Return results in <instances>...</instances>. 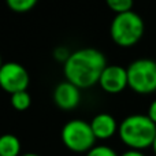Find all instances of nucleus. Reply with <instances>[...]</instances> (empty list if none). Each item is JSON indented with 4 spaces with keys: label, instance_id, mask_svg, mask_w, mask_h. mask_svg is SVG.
I'll use <instances>...</instances> for the list:
<instances>
[{
    "label": "nucleus",
    "instance_id": "1a4fd4ad",
    "mask_svg": "<svg viewBox=\"0 0 156 156\" xmlns=\"http://www.w3.org/2000/svg\"><path fill=\"white\" fill-rule=\"evenodd\" d=\"M90 127L93 130L96 138H110L111 136H114L118 130V123L116 119L114 118L111 114L108 112H99L92 118L90 121Z\"/></svg>",
    "mask_w": 156,
    "mask_h": 156
},
{
    "label": "nucleus",
    "instance_id": "dca6fc26",
    "mask_svg": "<svg viewBox=\"0 0 156 156\" xmlns=\"http://www.w3.org/2000/svg\"><path fill=\"white\" fill-rule=\"evenodd\" d=\"M147 115H148L149 118H151V121L156 125V99L151 103V104H149V107H148V114H147Z\"/></svg>",
    "mask_w": 156,
    "mask_h": 156
},
{
    "label": "nucleus",
    "instance_id": "9b49d317",
    "mask_svg": "<svg viewBox=\"0 0 156 156\" xmlns=\"http://www.w3.org/2000/svg\"><path fill=\"white\" fill-rule=\"evenodd\" d=\"M30 103H32V97H30V93L27 90L15 92V93L11 94V104L18 111L27 110L30 107Z\"/></svg>",
    "mask_w": 156,
    "mask_h": 156
},
{
    "label": "nucleus",
    "instance_id": "f257e3e1",
    "mask_svg": "<svg viewBox=\"0 0 156 156\" xmlns=\"http://www.w3.org/2000/svg\"><path fill=\"white\" fill-rule=\"evenodd\" d=\"M107 66L105 55L92 47L80 48L71 52L65 62L63 73L66 80L78 88H89L99 82L103 70Z\"/></svg>",
    "mask_w": 156,
    "mask_h": 156
},
{
    "label": "nucleus",
    "instance_id": "9d476101",
    "mask_svg": "<svg viewBox=\"0 0 156 156\" xmlns=\"http://www.w3.org/2000/svg\"><path fill=\"white\" fill-rule=\"evenodd\" d=\"M21 140L12 133L0 134V156H19Z\"/></svg>",
    "mask_w": 156,
    "mask_h": 156
},
{
    "label": "nucleus",
    "instance_id": "f8f14e48",
    "mask_svg": "<svg viewBox=\"0 0 156 156\" xmlns=\"http://www.w3.org/2000/svg\"><path fill=\"white\" fill-rule=\"evenodd\" d=\"M36 4H37V0H7V5L16 12L30 11Z\"/></svg>",
    "mask_w": 156,
    "mask_h": 156
},
{
    "label": "nucleus",
    "instance_id": "f03ea898",
    "mask_svg": "<svg viewBox=\"0 0 156 156\" xmlns=\"http://www.w3.org/2000/svg\"><path fill=\"white\" fill-rule=\"evenodd\" d=\"M118 133L121 140L130 149L141 151L152 147L156 137V125L148 115L132 114L119 123Z\"/></svg>",
    "mask_w": 156,
    "mask_h": 156
},
{
    "label": "nucleus",
    "instance_id": "7ed1b4c3",
    "mask_svg": "<svg viewBox=\"0 0 156 156\" xmlns=\"http://www.w3.org/2000/svg\"><path fill=\"white\" fill-rule=\"evenodd\" d=\"M144 21L136 11L115 14L110 26L112 40L121 47H132L140 41L144 34Z\"/></svg>",
    "mask_w": 156,
    "mask_h": 156
},
{
    "label": "nucleus",
    "instance_id": "aec40b11",
    "mask_svg": "<svg viewBox=\"0 0 156 156\" xmlns=\"http://www.w3.org/2000/svg\"><path fill=\"white\" fill-rule=\"evenodd\" d=\"M3 66V62H2V58H0V67H2Z\"/></svg>",
    "mask_w": 156,
    "mask_h": 156
},
{
    "label": "nucleus",
    "instance_id": "a211bd4d",
    "mask_svg": "<svg viewBox=\"0 0 156 156\" xmlns=\"http://www.w3.org/2000/svg\"><path fill=\"white\" fill-rule=\"evenodd\" d=\"M21 156H41V155L36 154V152H26V154H22Z\"/></svg>",
    "mask_w": 156,
    "mask_h": 156
},
{
    "label": "nucleus",
    "instance_id": "20e7f679",
    "mask_svg": "<svg viewBox=\"0 0 156 156\" xmlns=\"http://www.w3.org/2000/svg\"><path fill=\"white\" fill-rule=\"evenodd\" d=\"M62 141L69 149L76 152H88L94 147L96 136L90 127V122L83 119H70L62 127Z\"/></svg>",
    "mask_w": 156,
    "mask_h": 156
},
{
    "label": "nucleus",
    "instance_id": "ddd939ff",
    "mask_svg": "<svg viewBox=\"0 0 156 156\" xmlns=\"http://www.w3.org/2000/svg\"><path fill=\"white\" fill-rule=\"evenodd\" d=\"M107 5L116 14L132 11L133 2L132 0H107Z\"/></svg>",
    "mask_w": 156,
    "mask_h": 156
},
{
    "label": "nucleus",
    "instance_id": "423d86ee",
    "mask_svg": "<svg viewBox=\"0 0 156 156\" xmlns=\"http://www.w3.org/2000/svg\"><path fill=\"white\" fill-rule=\"evenodd\" d=\"M30 77L26 67L18 62H5L0 67V86L8 93L27 90Z\"/></svg>",
    "mask_w": 156,
    "mask_h": 156
},
{
    "label": "nucleus",
    "instance_id": "4468645a",
    "mask_svg": "<svg viewBox=\"0 0 156 156\" xmlns=\"http://www.w3.org/2000/svg\"><path fill=\"white\" fill-rule=\"evenodd\" d=\"M85 156H119V155L111 147L100 144V145H94L93 148L89 149L85 154Z\"/></svg>",
    "mask_w": 156,
    "mask_h": 156
},
{
    "label": "nucleus",
    "instance_id": "2eb2a0df",
    "mask_svg": "<svg viewBox=\"0 0 156 156\" xmlns=\"http://www.w3.org/2000/svg\"><path fill=\"white\" fill-rule=\"evenodd\" d=\"M70 55H71V52L69 51L66 47H58V48H55V51H54V56L58 60H62V62H66Z\"/></svg>",
    "mask_w": 156,
    "mask_h": 156
},
{
    "label": "nucleus",
    "instance_id": "39448f33",
    "mask_svg": "<svg viewBox=\"0 0 156 156\" xmlns=\"http://www.w3.org/2000/svg\"><path fill=\"white\" fill-rule=\"evenodd\" d=\"M127 69L129 86L134 92L148 94L156 90V62L148 58L133 60Z\"/></svg>",
    "mask_w": 156,
    "mask_h": 156
},
{
    "label": "nucleus",
    "instance_id": "f3484780",
    "mask_svg": "<svg viewBox=\"0 0 156 156\" xmlns=\"http://www.w3.org/2000/svg\"><path fill=\"white\" fill-rule=\"evenodd\" d=\"M119 156H145L141 151H137V149H129V151H125L123 154H121Z\"/></svg>",
    "mask_w": 156,
    "mask_h": 156
},
{
    "label": "nucleus",
    "instance_id": "6ab92c4d",
    "mask_svg": "<svg viewBox=\"0 0 156 156\" xmlns=\"http://www.w3.org/2000/svg\"><path fill=\"white\" fill-rule=\"evenodd\" d=\"M152 149H154V152H155V155H156V137H155L154 144H152Z\"/></svg>",
    "mask_w": 156,
    "mask_h": 156
},
{
    "label": "nucleus",
    "instance_id": "0eeeda50",
    "mask_svg": "<svg viewBox=\"0 0 156 156\" xmlns=\"http://www.w3.org/2000/svg\"><path fill=\"white\" fill-rule=\"evenodd\" d=\"M99 83L103 90L108 93H119L129 85L127 69L121 65H107L100 76Z\"/></svg>",
    "mask_w": 156,
    "mask_h": 156
},
{
    "label": "nucleus",
    "instance_id": "6e6552de",
    "mask_svg": "<svg viewBox=\"0 0 156 156\" xmlns=\"http://www.w3.org/2000/svg\"><path fill=\"white\" fill-rule=\"evenodd\" d=\"M81 100L80 88L71 83L70 81H62L54 89V101L62 110L76 108Z\"/></svg>",
    "mask_w": 156,
    "mask_h": 156
}]
</instances>
